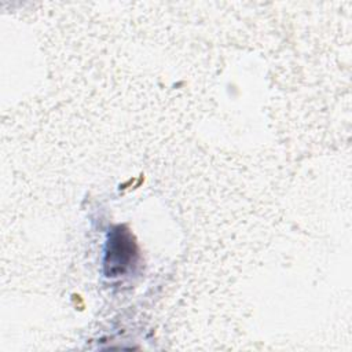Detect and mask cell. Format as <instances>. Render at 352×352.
I'll return each instance as SVG.
<instances>
[{
    "label": "cell",
    "instance_id": "cell-1",
    "mask_svg": "<svg viewBox=\"0 0 352 352\" xmlns=\"http://www.w3.org/2000/svg\"><path fill=\"white\" fill-rule=\"evenodd\" d=\"M135 256L136 246L129 231L122 227L113 230L107 241L104 258L107 276H118L124 274L129 268L131 263H133Z\"/></svg>",
    "mask_w": 352,
    "mask_h": 352
}]
</instances>
